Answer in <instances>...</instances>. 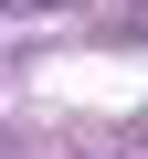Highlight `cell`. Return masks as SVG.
<instances>
[{
    "label": "cell",
    "instance_id": "cell-1",
    "mask_svg": "<svg viewBox=\"0 0 148 159\" xmlns=\"http://www.w3.org/2000/svg\"><path fill=\"white\" fill-rule=\"evenodd\" d=\"M21 11H42V0H0V21H21Z\"/></svg>",
    "mask_w": 148,
    "mask_h": 159
}]
</instances>
